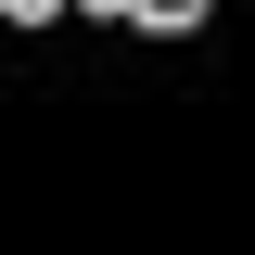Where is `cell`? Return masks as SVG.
<instances>
[{
  "instance_id": "6da1fadb",
  "label": "cell",
  "mask_w": 255,
  "mask_h": 255,
  "mask_svg": "<svg viewBox=\"0 0 255 255\" xmlns=\"http://www.w3.org/2000/svg\"><path fill=\"white\" fill-rule=\"evenodd\" d=\"M128 26H204V0H140Z\"/></svg>"
},
{
  "instance_id": "7a4b0ae2",
  "label": "cell",
  "mask_w": 255,
  "mask_h": 255,
  "mask_svg": "<svg viewBox=\"0 0 255 255\" xmlns=\"http://www.w3.org/2000/svg\"><path fill=\"white\" fill-rule=\"evenodd\" d=\"M0 13H13V26H51V13H77V0H0Z\"/></svg>"
},
{
  "instance_id": "3957f363",
  "label": "cell",
  "mask_w": 255,
  "mask_h": 255,
  "mask_svg": "<svg viewBox=\"0 0 255 255\" xmlns=\"http://www.w3.org/2000/svg\"><path fill=\"white\" fill-rule=\"evenodd\" d=\"M77 13H140V0H77Z\"/></svg>"
}]
</instances>
